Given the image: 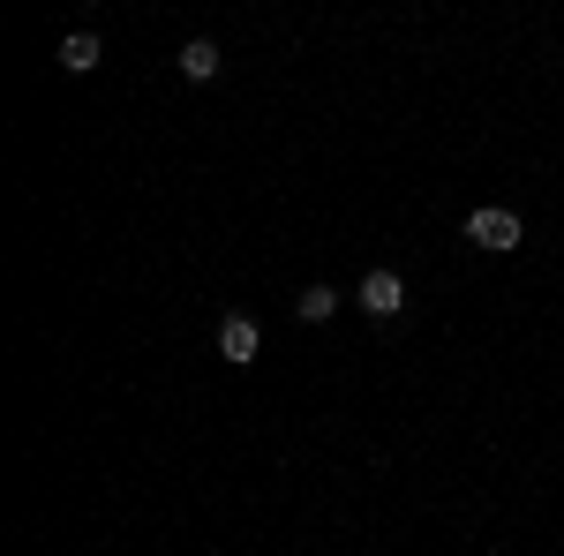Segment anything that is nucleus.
<instances>
[{
  "label": "nucleus",
  "mask_w": 564,
  "mask_h": 556,
  "mask_svg": "<svg viewBox=\"0 0 564 556\" xmlns=\"http://www.w3.org/2000/svg\"><path fill=\"white\" fill-rule=\"evenodd\" d=\"M218 68H226V53H218L212 39H188V45H181V76H188V84H212Z\"/></svg>",
  "instance_id": "nucleus-4"
},
{
  "label": "nucleus",
  "mask_w": 564,
  "mask_h": 556,
  "mask_svg": "<svg viewBox=\"0 0 564 556\" xmlns=\"http://www.w3.org/2000/svg\"><path fill=\"white\" fill-rule=\"evenodd\" d=\"M218 353H226L234 369H249V361L263 353V331H257V316H226V324H218Z\"/></svg>",
  "instance_id": "nucleus-3"
},
{
  "label": "nucleus",
  "mask_w": 564,
  "mask_h": 556,
  "mask_svg": "<svg viewBox=\"0 0 564 556\" xmlns=\"http://www.w3.org/2000/svg\"><path fill=\"white\" fill-rule=\"evenodd\" d=\"M354 308H361L369 324H391V316L406 308V279H399V271H369V279L354 286Z\"/></svg>",
  "instance_id": "nucleus-2"
},
{
  "label": "nucleus",
  "mask_w": 564,
  "mask_h": 556,
  "mask_svg": "<svg viewBox=\"0 0 564 556\" xmlns=\"http://www.w3.org/2000/svg\"><path fill=\"white\" fill-rule=\"evenodd\" d=\"M98 53H106L98 31H68V39H61V68H68V76H90V68H98Z\"/></svg>",
  "instance_id": "nucleus-5"
},
{
  "label": "nucleus",
  "mask_w": 564,
  "mask_h": 556,
  "mask_svg": "<svg viewBox=\"0 0 564 556\" xmlns=\"http://www.w3.org/2000/svg\"><path fill=\"white\" fill-rule=\"evenodd\" d=\"M339 286H302V294H294V316H302V324H332V316H339Z\"/></svg>",
  "instance_id": "nucleus-6"
},
{
  "label": "nucleus",
  "mask_w": 564,
  "mask_h": 556,
  "mask_svg": "<svg viewBox=\"0 0 564 556\" xmlns=\"http://www.w3.org/2000/svg\"><path fill=\"white\" fill-rule=\"evenodd\" d=\"M467 241L489 249V257H512L527 241V226H520V211H505V204H481V211H467Z\"/></svg>",
  "instance_id": "nucleus-1"
}]
</instances>
